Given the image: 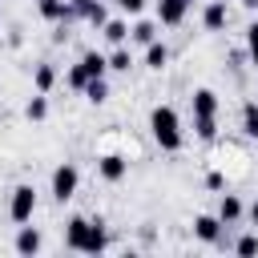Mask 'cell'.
<instances>
[{"label":"cell","instance_id":"cell-17","mask_svg":"<svg viewBox=\"0 0 258 258\" xmlns=\"http://www.w3.org/2000/svg\"><path fill=\"white\" fill-rule=\"evenodd\" d=\"M101 32H105L109 44H125V40H129V24H125V20H105Z\"/></svg>","mask_w":258,"mask_h":258},{"label":"cell","instance_id":"cell-32","mask_svg":"<svg viewBox=\"0 0 258 258\" xmlns=\"http://www.w3.org/2000/svg\"><path fill=\"white\" fill-rule=\"evenodd\" d=\"M185 4H194V0H185Z\"/></svg>","mask_w":258,"mask_h":258},{"label":"cell","instance_id":"cell-14","mask_svg":"<svg viewBox=\"0 0 258 258\" xmlns=\"http://www.w3.org/2000/svg\"><path fill=\"white\" fill-rule=\"evenodd\" d=\"M52 85H56V69L44 60V64H36L32 69V89L36 93H52Z\"/></svg>","mask_w":258,"mask_h":258},{"label":"cell","instance_id":"cell-11","mask_svg":"<svg viewBox=\"0 0 258 258\" xmlns=\"http://www.w3.org/2000/svg\"><path fill=\"white\" fill-rule=\"evenodd\" d=\"M40 246H44V238H40V230H32L28 222L16 230V254H40Z\"/></svg>","mask_w":258,"mask_h":258},{"label":"cell","instance_id":"cell-31","mask_svg":"<svg viewBox=\"0 0 258 258\" xmlns=\"http://www.w3.org/2000/svg\"><path fill=\"white\" fill-rule=\"evenodd\" d=\"M250 56H254V64H258V48H254V52H250Z\"/></svg>","mask_w":258,"mask_h":258},{"label":"cell","instance_id":"cell-13","mask_svg":"<svg viewBox=\"0 0 258 258\" xmlns=\"http://www.w3.org/2000/svg\"><path fill=\"white\" fill-rule=\"evenodd\" d=\"M77 64L85 69V77H89V81H97V77H105V73H109V56H101V52H85Z\"/></svg>","mask_w":258,"mask_h":258},{"label":"cell","instance_id":"cell-20","mask_svg":"<svg viewBox=\"0 0 258 258\" xmlns=\"http://www.w3.org/2000/svg\"><path fill=\"white\" fill-rule=\"evenodd\" d=\"M194 133H198V141H214L218 137V117H194Z\"/></svg>","mask_w":258,"mask_h":258},{"label":"cell","instance_id":"cell-30","mask_svg":"<svg viewBox=\"0 0 258 258\" xmlns=\"http://www.w3.org/2000/svg\"><path fill=\"white\" fill-rule=\"evenodd\" d=\"M242 4H246V8H250V12H258V0H242Z\"/></svg>","mask_w":258,"mask_h":258},{"label":"cell","instance_id":"cell-3","mask_svg":"<svg viewBox=\"0 0 258 258\" xmlns=\"http://www.w3.org/2000/svg\"><path fill=\"white\" fill-rule=\"evenodd\" d=\"M77 185H81L77 165H73V161H60V165L52 169V198L64 206V202H73V198H77Z\"/></svg>","mask_w":258,"mask_h":258},{"label":"cell","instance_id":"cell-28","mask_svg":"<svg viewBox=\"0 0 258 258\" xmlns=\"http://www.w3.org/2000/svg\"><path fill=\"white\" fill-rule=\"evenodd\" d=\"M246 218H250V226H258V198L250 202V210H246Z\"/></svg>","mask_w":258,"mask_h":258},{"label":"cell","instance_id":"cell-26","mask_svg":"<svg viewBox=\"0 0 258 258\" xmlns=\"http://www.w3.org/2000/svg\"><path fill=\"white\" fill-rule=\"evenodd\" d=\"M246 48H250V52H254V48H258V20H254V24H250V28H246Z\"/></svg>","mask_w":258,"mask_h":258},{"label":"cell","instance_id":"cell-16","mask_svg":"<svg viewBox=\"0 0 258 258\" xmlns=\"http://www.w3.org/2000/svg\"><path fill=\"white\" fill-rule=\"evenodd\" d=\"M24 117L28 121H44L48 117V93H32L28 105H24Z\"/></svg>","mask_w":258,"mask_h":258},{"label":"cell","instance_id":"cell-25","mask_svg":"<svg viewBox=\"0 0 258 258\" xmlns=\"http://www.w3.org/2000/svg\"><path fill=\"white\" fill-rule=\"evenodd\" d=\"M117 8H121L125 16H141V12H145V0H117Z\"/></svg>","mask_w":258,"mask_h":258},{"label":"cell","instance_id":"cell-9","mask_svg":"<svg viewBox=\"0 0 258 258\" xmlns=\"http://www.w3.org/2000/svg\"><path fill=\"white\" fill-rule=\"evenodd\" d=\"M189 105H194V117H218V93L214 89H194Z\"/></svg>","mask_w":258,"mask_h":258},{"label":"cell","instance_id":"cell-6","mask_svg":"<svg viewBox=\"0 0 258 258\" xmlns=\"http://www.w3.org/2000/svg\"><path fill=\"white\" fill-rule=\"evenodd\" d=\"M222 230H226V222H222L218 214H198V218H194V238L206 242V246H218V242H222Z\"/></svg>","mask_w":258,"mask_h":258},{"label":"cell","instance_id":"cell-15","mask_svg":"<svg viewBox=\"0 0 258 258\" xmlns=\"http://www.w3.org/2000/svg\"><path fill=\"white\" fill-rule=\"evenodd\" d=\"M129 69H133L129 44H113V52H109V73H129Z\"/></svg>","mask_w":258,"mask_h":258},{"label":"cell","instance_id":"cell-23","mask_svg":"<svg viewBox=\"0 0 258 258\" xmlns=\"http://www.w3.org/2000/svg\"><path fill=\"white\" fill-rule=\"evenodd\" d=\"M234 254H242V258H250V254H258V234H242V238L234 242Z\"/></svg>","mask_w":258,"mask_h":258},{"label":"cell","instance_id":"cell-21","mask_svg":"<svg viewBox=\"0 0 258 258\" xmlns=\"http://www.w3.org/2000/svg\"><path fill=\"white\" fill-rule=\"evenodd\" d=\"M85 97H89L93 105H105V101H109V85H105V77L89 81V85H85Z\"/></svg>","mask_w":258,"mask_h":258},{"label":"cell","instance_id":"cell-33","mask_svg":"<svg viewBox=\"0 0 258 258\" xmlns=\"http://www.w3.org/2000/svg\"><path fill=\"white\" fill-rule=\"evenodd\" d=\"M36 4H40V0H36Z\"/></svg>","mask_w":258,"mask_h":258},{"label":"cell","instance_id":"cell-10","mask_svg":"<svg viewBox=\"0 0 258 258\" xmlns=\"http://www.w3.org/2000/svg\"><path fill=\"white\" fill-rule=\"evenodd\" d=\"M218 218H222L226 226L242 222V218H246V206H242V198H238V194H222V202H218Z\"/></svg>","mask_w":258,"mask_h":258},{"label":"cell","instance_id":"cell-1","mask_svg":"<svg viewBox=\"0 0 258 258\" xmlns=\"http://www.w3.org/2000/svg\"><path fill=\"white\" fill-rule=\"evenodd\" d=\"M64 246L77 250V254H101L109 246V230L101 218H69L64 222Z\"/></svg>","mask_w":258,"mask_h":258},{"label":"cell","instance_id":"cell-12","mask_svg":"<svg viewBox=\"0 0 258 258\" xmlns=\"http://www.w3.org/2000/svg\"><path fill=\"white\" fill-rule=\"evenodd\" d=\"M165 64H169V48H165L161 40H149V44H145V69L161 73Z\"/></svg>","mask_w":258,"mask_h":258},{"label":"cell","instance_id":"cell-19","mask_svg":"<svg viewBox=\"0 0 258 258\" xmlns=\"http://www.w3.org/2000/svg\"><path fill=\"white\" fill-rule=\"evenodd\" d=\"M242 133L246 137H258V101H246L242 105Z\"/></svg>","mask_w":258,"mask_h":258},{"label":"cell","instance_id":"cell-29","mask_svg":"<svg viewBox=\"0 0 258 258\" xmlns=\"http://www.w3.org/2000/svg\"><path fill=\"white\" fill-rule=\"evenodd\" d=\"M69 4H73V8H77V12H85V8H89V4H93V0H69Z\"/></svg>","mask_w":258,"mask_h":258},{"label":"cell","instance_id":"cell-4","mask_svg":"<svg viewBox=\"0 0 258 258\" xmlns=\"http://www.w3.org/2000/svg\"><path fill=\"white\" fill-rule=\"evenodd\" d=\"M32 214H36V189L32 185H16L12 198H8V218L16 226H24V222H32Z\"/></svg>","mask_w":258,"mask_h":258},{"label":"cell","instance_id":"cell-5","mask_svg":"<svg viewBox=\"0 0 258 258\" xmlns=\"http://www.w3.org/2000/svg\"><path fill=\"white\" fill-rule=\"evenodd\" d=\"M97 173L117 185V181L129 177V157H125V153H101V157H97Z\"/></svg>","mask_w":258,"mask_h":258},{"label":"cell","instance_id":"cell-2","mask_svg":"<svg viewBox=\"0 0 258 258\" xmlns=\"http://www.w3.org/2000/svg\"><path fill=\"white\" fill-rule=\"evenodd\" d=\"M149 133H153V141H157L165 153H177L181 141H185V133H181V117H177L173 105H157V109L149 113Z\"/></svg>","mask_w":258,"mask_h":258},{"label":"cell","instance_id":"cell-27","mask_svg":"<svg viewBox=\"0 0 258 258\" xmlns=\"http://www.w3.org/2000/svg\"><path fill=\"white\" fill-rule=\"evenodd\" d=\"M206 185H210V189H222L226 181H222V173H206Z\"/></svg>","mask_w":258,"mask_h":258},{"label":"cell","instance_id":"cell-8","mask_svg":"<svg viewBox=\"0 0 258 258\" xmlns=\"http://www.w3.org/2000/svg\"><path fill=\"white\" fill-rule=\"evenodd\" d=\"M185 12H189L185 0H157V20H161L165 28H177V24L185 20Z\"/></svg>","mask_w":258,"mask_h":258},{"label":"cell","instance_id":"cell-22","mask_svg":"<svg viewBox=\"0 0 258 258\" xmlns=\"http://www.w3.org/2000/svg\"><path fill=\"white\" fill-rule=\"evenodd\" d=\"M81 16H85V20L93 24V28H101V24L109 20V12H105V4H101V0H93V4H89V8L81 12Z\"/></svg>","mask_w":258,"mask_h":258},{"label":"cell","instance_id":"cell-18","mask_svg":"<svg viewBox=\"0 0 258 258\" xmlns=\"http://www.w3.org/2000/svg\"><path fill=\"white\" fill-rule=\"evenodd\" d=\"M129 40H137V44H149V40H157V24H153V20H137V24L129 28Z\"/></svg>","mask_w":258,"mask_h":258},{"label":"cell","instance_id":"cell-24","mask_svg":"<svg viewBox=\"0 0 258 258\" xmlns=\"http://www.w3.org/2000/svg\"><path fill=\"white\" fill-rule=\"evenodd\" d=\"M64 81H69V89H81V93H85V85H89V77H85V69H81V64H73Z\"/></svg>","mask_w":258,"mask_h":258},{"label":"cell","instance_id":"cell-7","mask_svg":"<svg viewBox=\"0 0 258 258\" xmlns=\"http://www.w3.org/2000/svg\"><path fill=\"white\" fill-rule=\"evenodd\" d=\"M202 24H206V32H222V28L230 24V8H226V0H210V4L202 8Z\"/></svg>","mask_w":258,"mask_h":258}]
</instances>
